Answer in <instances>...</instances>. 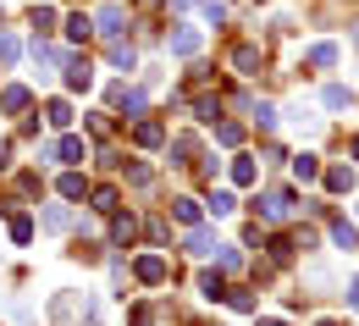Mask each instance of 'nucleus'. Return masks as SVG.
<instances>
[{
	"label": "nucleus",
	"instance_id": "1",
	"mask_svg": "<svg viewBox=\"0 0 359 326\" xmlns=\"http://www.w3.org/2000/svg\"><path fill=\"white\" fill-rule=\"evenodd\" d=\"M255 210H260L266 222H287V216L299 210V199H293V188H266V193L255 199Z\"/></svg>",
	"mask_w": 359,
	"mask_h": 326
},
{
	"label": "nucleus",
	"instance_id": "2",
	"mask_svg": "<svg viewBox=\"0 0 359 326\" xmlns=\"http://www.w3.org/2000/svg\"><path fill=\"white\" fill-rule=\"evenodd\" d=\"M94 28L105 34V45H111V39H122V34H128V6H122V0H105V6L94 11Z\"/></svg>",
	"mask_w": 359,
	"mask_h": 326
},
{
	"label": "nucleus",
	"instance_id": "3",
	"mask_svg": "<svg viewBox=\"0 0 359 326\" xmlns=\"http://www.w3.org/2000/svg\"><path fill=\"white\" fill-rule=\"evenodd\" d=\"M83 155H89V149H83V139H78V133H67V139H55V144H45V149H39V161H61V166H78Z\"/></svg>",
	"mask_w": 359,
	"mask_h": 326
},
{
	"label": "nucleus",
	"instance_id": "4",
	"mask_svg": "<svg viewBox=\"0 0 359 326\" xmlns=\"http://www.w3.org/2000/svg\"><path fill=\"white\" fill-rule=\"evenodd\" d=\"M260 67H266V50H260V45H249V39H238V45H232V72L260 78Z\"/></svg>",
	"mask_w": 359,
	"mask_h": 326
},
{
	"label": "nucleus",
	"instance_id": "5",
	"mask_svg": "<svg viewBox=\"0 0 359 326\" xmlns=\"http://www.w3.org/2000/svg\"><path fill=\"white\" fill-rule=\"evenodd\" d=\"M199 45H205V34H199V28H188V22H177V28H172V39H166V50H172L177 61L199 55Z\"/></svg>",
	"mask_w": 359,
	"mask_h": 326
},
{
	"label": "nucleus",
	"instance_id": "6",
	"mask_svg": "<svg viewBox=\"0 0 359 326\" xmlns=\"http://www.w3.org/2000/svg\"><path fill=\"white\" fill-rule=\"evenodd\" d=\"M166 271H172V266H166V254H138V260H133V277L144 282V287H161Z\"/></svg>",
	"mask_w": 359,
	"mask_h": 326
},
{
	"label": "nucleus",
	"instance_id": "7",
	"mask_svg": "<svg viewBox=\"0 0 359 326\" xmlns=\"http://www.w3.org/2000/svg\"><path fill=\"white\" fill-rule=\"evenodd\" d=\"M111 111H122V116H138V122H144V89L116 83V89H111Z\"/></svg>",
	"mask_w": 359,
	"mask_h": 326
},
{
	"label": "nucleus",
	"instance_id": "8",
	"mask_svg": "<svg viewBox=\"0 0 359 326\" xmlns=\"http://www.w3.org/2000/svg\"><path fill=\"white\" fill-rule=\"evenodd\" d=\"M287 122H293V128H299L304 139H315V133H320V116H315V105H310V100H299V105H287Z\"/></svg>",
	"mask_w": 359,
	"mask_h": 326
},
{
	"label": "nucleus",
	"instance_id": "9",
	"mask_svg": "<svg viewBox=\"0 0 359 326\" xmlns=\"http://www.w3.org/2000/svg\"><path fill=\"white\" fill-rule=\"evenodd\" d=\"M72 315H83V299H78L72 287H61V293L50 299V321H72Z\"/></svg>",
	"mask_w": 359,
	"mask_h": 326
},
{
	"label": "nucleus",
	"instance_id": "10",
	"mask_svg": "<svg viewBox=\"0 0 359 326\" xmlns=\"http://www.w3.org/2000/svg\"><path fill=\"white\" fill-rule=\"evenodd\" d=\"M133 144L138 149H161V144H166V128H161L155 116H144V122H133Z\"/></svg>",
	"mask_w": 359,
	"mask_h": 326
},
{
	"label": "nucleus",
	"instance_id": "11",
	"mask_svg": "<svg viewBox=\"0 0 359 326\" xmlns=\"http://www.w3.org/2000/svg\"><path fill=\"white\" fill-rule=\"evenodd\" d=\"M226 177L238 188H255L260 183V166H255V155H232V166H226Z\"/></svg>",
	"mask_w": 359,
	"mask_h": 326
},
{
	"label": "nucleus",
	"instance_id": "12",
	"mask_svg": "<svg viewBox=\"0 0 359 326\" xmlns=\"http://www.w3.org/2000/svg\"><path fill=\"white\" fill-rule=\"evenodd\" d=\"M89 210H100V216H116V210H122V193H116L111 183L89 188Z\"/></svg>",
	"mask_w": 359,
	"mask_h": 326
},
{
	"label": "nucleus",
	"instance_id": "13",
	"mask_svg": "<svg viewBox=\"0 0 359 326\" xmlns=\"http://www.w3.org/2000/svg\"><path fill=\"white\" fill-rule=\"evenodd\" d=\"M105 61H111L116 72H133V67H138V50L128 45V39H111V45H105Z\"/></svg>",
	"mask_w": 359,
	"mask_h": 326
},
{
	"label": "nucleus",
	"instance_id": "14",
	"mask_svg": "<svg viewBox=\"0 0 359 326\" xmlns=\"http://www.w3.org/2000/svg\"><path fill=\"white\" fill-rule=\"evenodd\" d=\"M89 83H94L89 55H67V89H89Z\"/></svg>",
	"mask_w": 359,
	"mask_h": 326
},
{
	"label": "nucleus",
	"instance_id": "15",
	"mask_svg": "<svg viewBox=\"0 0 359 326\" xmlns=\"http://www.w3.org/2000/svg\"><path fill=\"white\" fill-rule=\"evenodd\" d=\"M28 105H34V94L22 89V83H11V89H0V111H6V116H22Z\"/></svg>",
	"mask_w": 359,
	"mask_h": 326
},
{
	"label": "nucleus",
	"instance_id": "16",
	"mask_svg": "<svg viewBox=\"0 0 359 326\" xmlns=\"http://www.w3.org/2000/svg\"><path fill=\"white\" fill-rule=\"evenodd\" d=\"M39 227H45V233H67V227H72V210H67V205H45V210H39Z\"/></svg>",
	"mask_w": 359,
	"mask_h": 326
},
{
	"label": "nucleus",
	"instance_id": "17",
	"mask_svg": "<svg viewBox=\"0 0 359 326\" xmlns=\"http://www.w3.org/2000/svg\"><path fill=\"white\" fill-rule=\"evenodd\" d=\"M320 105H326V111H348V105H354V89H348V83H326V89H320Z\"/></svg>",
	"mask_w": 359,
	"mask_h": 326
},
{
	"label": "nucleus",
	"instance_id": "18",
	"mask_svg": "<svg viewBox=\"0 0 359 326\" xmlns=\"http://www.w3.org/2000/svg\"><path fill=\"white\" fill-rule=\"evenodd\" d=\"M332 243H337V249H359V227L348 216H332Z\"/></svg>",
	"mask_w": 359,
	"mask_h": 326
},
{
	"label": "nucleus",
	"instance_id": "19",
	"mask_svg": "<svg viewBox=\"0 0 359 326\" xmlns=\"http://www.w3.org/2000/svg\"><path fill=\"white\" fill-rule=\"evenodd\" d=\"M216 243H222V238L210 233V227H194V233H188V254H199V260H205V254H216Z\"/></svg>",
	"mask_w": 359,
	"mask_h": 326
},
{
	"label": "nucleus",
	"instance_id": "20",
	"mask_svg": "<svg viewBox=\"0 0 359 326\" xmlns=\"http://www.w3.org/2000/svg\"><path fill=\"white\" fill-rule=\"evenodd\" d=\"M320 177H326V188H332V193H348V188L359 183V177H354V166H326Z\"/></svg>",
	"mask_w": 359,
	"mask_h": 326
},
{
	"label": "nucleus",
	"instance_id": "21",
	"mask_svg": "<svg viewBox=\"0 0 359 326\" xmlns=\"http://www.w3.org/2000/svg\"><path fill=\"white\" fill-rule=\"evenodd\" d=\"M199 210H205L199 199H172V216H177V222H182V227H188V233L199 227Z\"/></svg>",
	"mask_w": 359,
	"mask_h": 326
},
{
	"label": "nucleus",
	"instance_id": "22",
	"mask_svg": "<svg viewBox=\"0 0 359 326\" xmlns=\"http://www.w3.org/2000/svg\"><path fill=\"white\" fill-rule=\"evenodd\" d=\"M293 177H299V183H315V177H320V161H315L310 149H299V155H293Z\"/></svg>",
	"mask_w": 359,
	"mask_h": 326
},
{
	"label": "nucleus",
	"instance_id": "23",
	"mask_svg": "<svg viewBox=\"0 0 359 326\" xmlns=\"http://www.w3.org/2000/svg\"><path fill=\"white\" fill-rule=\"evenodd\" d=\"M133 238H138V222L116 210V216H111V243H133Z\"/></svg>",
	"mask_w": 359,
	"mask_h": 326
},
{
	"label": "nucleus",
	"instance_id": "24",
	"mask_svg": "<svg viewBox=\"0 0 359 326\" xmlns=\"http://www.w3.org/2000/svg\"><path fill=\"white\" fill-rule=\"evenodd\" d=\"M304 61H310V67H337V45H332V39H320V45L304 50Z\"/></svg>",
	"mask_w": 359,
	"mask_h": 326
},
{
	"label": "nucleus",
	"instance_id": "25",
	"mask_svg": "<svg viewBox=\"0 0 359 326\" xmlns=\"http://www.w3.org/2000/svg\"><path fill=\"white\" fill-rule=\"evenodd\" d=\"M28 55H34V67H39V72H50V67L61 61V50L50 45V39H34V50H28Z\"/></svg>",
	"mask_w": 359,
	"mask_h": 326
},
{
	"label": "nucleus",
	"instance_id": "26",
	"mask_svg": "<svg viewBox=\"0 0 359 326\" xmlns=\"http://www.w3.org/2000/svg\"><path fill=\"white\" fill-rule=\"evenodd\" d=\"M45 122L50 128H72V105L67 100H45Z\"/></svg>",
	"mask_w": 359,
	"mask_h": 326
},
{
	"label": "nucleus",
	"instance_id": "27",
	"mask_svg": "<svg viewBox=\"0 0 359 326\" xmlns=\"http://www.w3.org/2000/svg\"><path fill=\"white\" fill-rule=\"evenodd\" d=\"M61 199H83V193H89V183H83V172H61Z\"/></svg>",
	"mask_w": 359,
	"mask_h": 326
},
{
	"label": "nucleus",
	"instance_id": "28",
	"mask_svg": "<svg viewBox=\"0 0 359 326\" xmlns=\"http://www.w3.org/2000/svg\"><path fill=\"white\" fill-rule=\"evenodd\" d=\"M94 34V17L89 11H72V17H67V39H89Z\"/></svg>",
	"mask_w": 359,
	"mask_h": 326
},
{
	"label": "nucleus",
	"instance_id": "29",
	"mask_svg": "<svg viewBox=\"0 0 359 326\" xmlns=\"http://www.w3.org/2000/svg\"><path fill=\"white\" fill-rule=\"evenodd\" d=\"M199 293H205V299H226V282H222V271H199Z\"/></svg>",
	"mask_w": 359,
	"mask_h": 326
},
{
	"label": "nucleus",
	"instance_id": "30",
	"mask_svg": "<svg viewBox=\"0 0 359 326\" xmlns=\"http://www.w3.org/2000/svg\"><path fill=\"white\" fill-rule=\"evenodd\" d=\"M194 116H199V122H216V116H222V100H216V94H199V100H194Z\"/></svg>",
	"mask_w": 359,
	"mask_h": 326
},
{
	"label": "nucleus",
	"instance_id": "31",
	"mask_svg": "<svg viewBox=\"0 0 359 326\" xmlns=\"http://www.w3.org/2000/svg\"><path fill=\"white\" fill-rule=\"evenodd\" d=\"M226 304H232L238 315H255V293H249V287H226Z\"/></svg>",
	"mask_w": 359,
	"mask_h": 326
},
{
	"label": "nucleus",
	"instance_id": "32",
	"mask_svg": "<svg viewBox=\"0 0 359 326\" xmlns=\"http://www.w3.org/2000/svg\"><path fill=\"white\" fill-rule=\"evenodd\" d=\"M17 55H22V39H17V34H6V28H0V67H11V61H17Z\"/></svg>",
	"mask_w": 359,
	"mask_h": 326
},
{
	"label": "nucleus",
	"instance_id": "33",
	"mask_svg": "<svg viewBox=\"0 0 359 326\" xmlns=\"http://www.w3.org/2000/svg\"><path fill=\"white\" fill-rule=\"evenodd\" d=\"M28 22H34L39 34H50V28H55V11H50L45 0H34V11H28Z\"/></svg>",
	"mask_w": 359,
	"mask_h": 326
},
{
	"label": "nucleus",
	"instance_id": "34",
	"mask_svg": "<svg viewBox=\"0 0 359 326\" xmlns=\"http://www.w3.org/2000/svg\"><path fill=\"white\" fill-rule=\"evenodd\" d=\"M205 210H210V216H232V210H238V199H232V193H226V188H216V193H210V205H205Z\"/></svg>",
	"mask_w": 359,
	"mask_h": 326
},
{
	"label": "nucleus",
	"instance_id": "35",
	"mask_svg": "<svg viewBox=\"0 0 359 326\" xmlns=\"http://www.w3.org/2000/svg\"><path fill=\"white\" fill-rule=\"evenodd\" d=\"M216 266H222V271H243V254H238L232 243H216Z\"/></svg>",
	"mask_w": 359,
	"mask_h": 326
},
{
	"label": "nucleus",
	"instance_id": "36",
	"mask_svg": "<svg viewBox=\"0 0 359 326\" xmlns=\"http://www.w3.org/2000/svg\"><path fill=\"white\" fill-rule=\"evenodd\" d=\"M293 249H299L293 238H271V266H287V260H293Z\"/></svg>",
	"mask_w": 359,
	"mask_h": 326
},
{
	"label": "nucleus",
	"instance_id": "37",
	"mask_svg": "<svg viewBox=\"0 0 359 326\" xmlns=\"http://www.w3.org/2000/svg\"><path fill=\"white\" fill-rule=\"evenodd\" d=\"M194 149H199V139H194V133H177V139H172V155H177V166H188V155H194Z\"/></svg>",
	"mask_w": 359,
	"mask_h": 326
},
{
	"label": "nucleus",
	"instance_id": "38",
	"mask_svg": "<svg viewBox=\"0 0 359 326\" xmlns=\"http://www.w3.org/2000/svg\"><path fill=\"white\" fill-rule=\"evenodd\" d=\"M72 254H78V260H83V266H94V260H100V254H105V249H100V243H94V238H78V243H72Z\"/></svg>",
	"mask_w": 359,
	"mask_h": 326
},
{
	"label": "nucleus",
	"instance_id": "39",
	"mask_svg": "<svg viewBox=\"0 0 359 326\" xmlns=\"http://www.w3.org/2000/svg\"><path fill=\"white\" fill-rule=\"evenodd\" d=\"M216 139H222L226 149H238V144H243V128H238V122H216Z\"/></svg>",
	"mask_w": 359,
	"mask_h": 326
},
{
	"label": "nucleus",
	"instance_id": "40",
	"mask_svg": "<svg viewBox=\"0 0 359 326\" xmlns=\"http://www.w3.org/2000/svg\"><path fill=\"white\" fill-rule=\"evenodd\" d=\"M128 183H133V188H149V183H155V172H149L144 161H128Z\"/></svg>",
	"mask_w": 359,
	"mask_h": 326
},
{
	"label": "nucleus",
	"instance_id": "41",
	"mask_svg": "<svg viewBox=\"0 0 359 326\" xmlns=\"http://www.w3.org/2000/svg\"><path fill=\"white\" fill-rule=\"evenodd\" d=\"M34 238V216H11V243H28Z\"/></svg>",
	"mask_w": 359,
	"mask_h": 326
},
{
	"label": "nucleus",
	"instance_id": "42",
	"mask_svg": "<svg viewBox=\"0 0 359 326\" xmlns=\"http://www.w3.org/2000/svg\"><path fill=\"white\" fill-rule=\"evenodd\" d=\"M255 122H260V128H276L282 116H276V105H266V100H260V105H255Z\"/></svg>",
	"mask_w": 359,
	"mask_h": 326
},
{
	"label": "nucleus",
	"instance_id": "43",
	"mask_svg": "<svg viewBox=\"0 0 359 326\" xmlns=\"http://www.w3.org/2000/svg\"><path fill=\"white\" fill-rule=\"evenodd\" d=\"M128 326H155V310H149V304H133V315H128Z\"/></svg>",
	"mask_w": 359,
	"mask_h": 326
},
{
	"label": "nucleus",
	"instance_id": "44",
	"mask_svg": "<svg viewBox=\"0 0 359 326\" xmlns=\"http://www.w3.org/2000/svg\"><path fill=\"white\" fill-rule=\"evenodd\" d=\"M144 233L155 238V243H166V222H161V216H149V222H144Z\"/></svg>",
	"mask_w": 359,
	"mask_h": 326
},
{
	"label": "nucleus",
	"instance_id": "45",
	"mask_svg": "<svg viewBox=\"0 0 359 326\" xmlns=\"http://www.w3.org/2000/svg\"><path fill=\"white\" fill-rule=\"evenodd\" d=\"M343 299H348V304L359 310V277H348V293H343Z\"/></svg>",
	"mask_w": 359,
	"mask_h": 326
},
{
	"label": "nucleus",
	"instance_id": "46",
	"mask_svg": "<svg viewBox=\"0 0 359 326\" xmlns=\"http://www.w3.org/2000/svg\"><path fill=\"white\" fill-rule=\"evenodd\" d=\"M172 6H177V11H188V6H194V0H172Z\"/></svg>",
	"mask_w": 359,
	"mask_h": 326
},
{
	"label": "nucleus",
	"instance_id": "47",
	"mask_svg": "<svg viewBox=\"0 0 359 326\" xmlns=\"http://www.w3.org/2000/svg\"><path fill=\"white\" fill-rule=\"evenodd\" d=\"M315 326H337V321H315Z\"/></svg>",
	"mask_w": 359,
	"mask_h": 326
},
{
	"label": "nucleus",
	"instance_id": "48",
	"mask_svg": "<svg viewBox=\"0 0 359 326\" xmlns=\"http://www.w3.org/2000/svg\"><path fill=\"white\" fill-rule=\"evenodd\" d=\"M260 326H282V321H260Z\"/></svg>",
	"mask_w": 359,
	"mask_h": 326
},
{
	"label": "nucleus",
	"instance_id": "49",
	"mask_svg": "<svg viewBox=\"0 0 359 326\" xmlns=\"http://www.w3.org/2000/svg\"><path fill=\"white\" fill-rule=\"evenodd\" d=\"M354 161H359V139H354Z\"/></svg>",
	"mask_w": 359,
	"mask_h": 326
},
{
	"label": "nucleus",
	"instance_id": "50",
	"mask_svg": "<svg viewBox=\"0 0 359 326\" xmlns=\"http://www.w3.org/2000/svg\"><path fill=\"white\" fill-rule=\"evenodd\" d=\"M354 45H359V28H354Z\"/></svg>",
	"mask_w": 359,
	"mask_h": 326
}]
</instances>
